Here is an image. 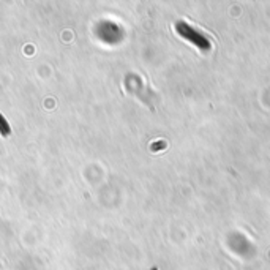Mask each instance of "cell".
<instances>
[{"instance_id": "cell-1", "label": "cell", "mask_w": 270, "mask_h": 270, "mask_svg": "<svg viewBox=\"0 0 270 270\" xmlns=\"http://www.w3.org/2000/svg\"><path fill=\"white\" fill-rule=\"evenodd\" d=\"M175 32L179 33L182 38H185L193 46H196L198 49H201L202 53H209L212 49V41H210L204 33H201L198 29L191 27L190 24H187L185 21H177L175 22Z\"/></svg>"}, {"instance_id": "cell-2", "label": "cell", "mask_w": 270, "mask_h": 270, "mask_svg": "<svg viewBox=\"0 0 270 270\" xmlns=\"http://www.w3.org/2000/svg\"><path fill=\"white\" fill-rule=\"evenodd\" d=\"M10 133H11L10 125H8V122L5 120V117L0 114V134H2L3 138H6V136H10Z\"/></svg>"}]
</instances>
